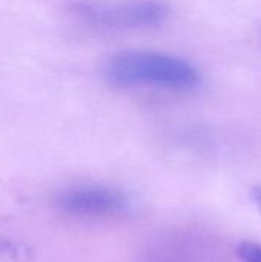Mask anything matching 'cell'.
<instances>
[{
    "mask_svg": "<svg viewBox=\"0 0 261 262\" xmlns=\"http://www.w3.org/2000/svg\"><path fill=\"white\" fill-rule=\"evenodd\" d=\"M105 78L118 88L149 86L165 91H191L202 81L200 71L188 60L146 49H128L111 55Z\"/></svg>",
    "mask_w": 261,
    "mask_h": 262,
    "instance_id": "6da1fadb",
    "label": "cell"
},
{
    "mask_svg": "<svg viewBox=\"0 0 261 262\" xmlns=\"http://www.w3.org/2000/svg\"><path fill=\"white\" fill-rule=\"evenodd\" d=\"M71 11L86 23L115 28L138 29L152 28L166 21L169 8L160 0H126V2H74Z\"/></svg>",
    "mask_w": 261,
    "mask_h": 262,
    "instance_id": "7a4b0ae2",
    "label": "cell"
},
{
    "mask_svg": "<svg viewBox=\"0 0 261 262\" xmlns=\"http://www.w3.org/2000/svg\"><path fill=\"white\" fill-rule=\"evenodd\" d=\"M57 209L74 218L100 220L125 215L131 209L129 196L105 184H80L62 190L55 198Z\"/></svg>",
    "mask_w": 261,
    "mask_h": 262,
    "instance_id": "3957f363",
    "label": "cell"
},
{
    "mask_svg": "<svg viewBox=\"0 0 261 262\" xmlns=\"http://www.w3.org/2000/svg\"><path fill=\"white\" fill-rule=\"evenodd\" d=\"M143 262H225L218 243L198 232H171L154 239Z\"/></svg>",
    "mask_w": 261,
    "mask_h": 262,
    "instance_id": "277c9868",
    "label": "cell"
},
{
    "mask_svg": "<svg viewBox=\"0 0 261 262\" xmlns=\"http://www.w3.org/2000/svg\"><path fill=\"white\" fill-rule=\"evenodd\" d=\"M235 256L240 262H261V244L255 241H242L235 247Z\"/></svg>",
    "mask_w": 261,
    "mask_h": 262,
    "instance_id": "5b68a950",
    "label": "cell"
},
{
    "mask_svg": "<svg viewBox=\"0 0 261 262\" xmlns=\"http://www.w3.org/2000/svg\"><path fill=\"white\" fill-rule=\"evenodd\" d=\"M251 200H252L254 206L258 209V212L261 213V183L260 184H255L251 189Z\"/></svg>",
    "mask_w": 261,
    "mask_h": 262,
    "instance_id": "8992f818",
    "label": "cell"
}]
</instances>
